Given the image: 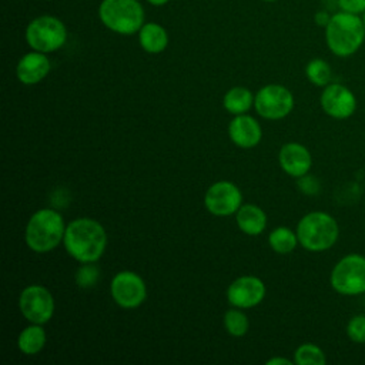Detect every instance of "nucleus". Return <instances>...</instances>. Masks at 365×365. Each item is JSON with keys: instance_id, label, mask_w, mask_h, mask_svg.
I'll list each match as a JSON object with an SVG mask.
<instances>
[{"instance_id": "nucleus-9", "label": "nucleus", "mask_w": 365, "mask_h": 365, "mask_svg": "<svg viewBox=\"0 0 365 365\" xmlns=\"http://www.w3.org/2000/svg\"><path fill=\"white\" fill-rule=\"evenodd\" d=\"M20 312L31 324H46L54 312V299L48 289L41 285L26 287L19 298Z\"/></svg>"}, {"instance_id": "nucleus-4", "label": "nucleus", "mask_w": 365, "mask_h": 365, "mask_svg": "<svg viewBox=\"0 0 365 365\" xmlns=\"http://www.w3.org/2000/svg\"><path fill=\"white\" fill-rule=\"evenodd\" d=\"M339 227L336 220L324 211H312L304 215L297 227L299 244L312 252L329 250L338 240Z\"/></svg>"}, {"instance_id": "nucleus-22", "label": "nucleus", "mask_w": 365, "mask_h": 365, "mask_svg": "<svg viewBox=\"0 0 365 365\" xmlns=\"http://www.w3.org/2000/svg\"><path fill=\"white\" fill-rule=\"evenodd\" d=\"M305 74L308 80L318 87L328 86L332 78L331 66L322 58H312L305 67Z\"/></svg>"}, {"instance_id": "nucleus-13", "label": "nucleus", "mask_w": 365, "mask_h": 365, "mask_svg": "<svg viewBox=\"0 0 365 365\" xmlns=\"http://www.w3.org/2000/svg\"><path fill=\"white\" fill-rule=\"evenodd\" d=\"M265 297V285L258 277L245 275L237 278L227 289L228 302L237 308L258 305Z\"/></svg>"}, {"instance_id": "nucleus-18", "label": "nucleus", "mask_w": 365, "mask_h": 365, "mask_svg": "<svg viewBox=\"0 0 365 365\" xmlns=\"http://www.w3.org/2000/svg\"><path fill=\"white\" fill-rule=\"evenodd\" d=\"M235 220H237L240 230L248 235L261 234L267 225L265 212L254 204L241 205L237 211Z\"/></svg>"}, {"instance_id": "nucleus-1", "label": "nucleus", "mask_w": 365, "mask_h": 365, "mask_svg": "<svg viewBox=\"0 0 365 365\" xmlns=\"http://www.w3.org/2000/svg\"><path fill=\"white\" fill-rule=\"evenodd\" d=\"M64 247L78 262H96L106 250L107 235L103 225L91 218H77L66 227Z\"/></svg>"}, {"instance_id": "nucleus-25", "label": "nucleus", "mask_w": 365, "mask_h": 365, "mask_svg": "<svg viewBox=\"0 0 365 365\" xmlns=\"http://www.w3.org/2000/svg\"><path fill=\"white\" fill-rule=\"evenodd\" d=\"M346 335L355 344H365V314H358L348 321Z\"/></svg>"}, {"instance_id": "nucleus-8", "label": "nucleus", "mask_w": 365, "mask_h": 365, "mask_svg": "<svg viewBox=\"0 0 365 365\" xmlns=\"http://www.w3.org/2000/svg\"><path fill=\"white\" fill-rule=\"evenodd\" d=\"M254 106L261 117L279 120L287 117L294 108V96L284 86L268 84L257 93Z\"/></svg>"}, {"instance_id": "nucleus-28", "label": "nucleus", "mask_w": 365, "mask_h": 365, "mask_svg": "<svg viewBox=\"0 0 365 365\" xmlns=\"http://www.w3.org/2000/svg\"><path fill=\"white\" fill-rule=\"evenodd\" d=\"M298 187L305 192V194H315L318 190H319V185H318V181L314 178V177H309V175H302L299 177V181H298Z\"/></svg>"}, {"instance_id": "nucleus-15", "label": "nucleus", "mask_w": 365, "mask_h": 365, "mask_svg": "<svg viewBox=\"0 0 365 365\" xmlns=\"http://www.w3.org/2000/svg\"><path fill=\"white\" fill-rule=\"evenodd\" d=\"M50 71V60L46 57V53L30 51L24 54L16 67L17 78L23 84H37L40 83Z\"/></svg>"}, {"instance_id": "nucleus-20", "label": "nucleus", "mask_w": 365, "mask_h": 365, "mask_svg": "<svg viewBox=\"0 0 365 365\" xmlns=\"http://www.w3.org/2000/svg\"><path fill=\"white\" fill-rule=\"evenodd\" d=\"M222 104L227 111L238 115L244 114L251 108V106L254 104V97L248 88L234 87L225 93Z\"/></svg>"}, {"instance_id": "nucleus-19", "label": "nucleus", "mask_w": 365, "mask_h": 365, "mask_svg": "<svg viewBox=\"0 0 365 365\" xmlns=\"http://www.w3.org/2000/svg\"><path fill=\"white\" fill-rule=\"evenodd\" d=\"M46 345V332L40 324H33L24 328L17 339L19 349L26 355L38 354Z\"/></svg>"}, {"instance_id": "nucleus-14", "label": "nucleus", "mask_w": 365, "mask_h": 365, "mask_svg": "<svg viewBox=\"0 0 365 365\" xmlns=\"http://www.w3.org/2000/svg\"><path fill=\"white\" fill-rule=\"evenodd\" d=\"M279 165L291 177L308 174L312 165V157L308 148L299 143H288L279 150Z\"/></svg>"}, {"instance_id": "nucleus-7", "label": "nucleus", "mask_w": 365, "mask_h": 365, "mask_svg": "<svg viewBox=\"0 0 365 365\" xmlns=\"http://www.w3.org/2000/svg\"><path fill=\"white\" fill-rule=\"evenodd\" d=\"M329 282L334 291L341 295L365 294V257L355 252L342 257L334 265Z\"/></svg>"}, {"instance_id": "nucleus-31", "label": "nucleus", "mask_w": 365, "mask_h": 365, "mask_svg": "<svg viewBox=\"0 0 365 365\" xmlns=\"http://www.w3.org/2000/svg\"><path fill=\"white\" fill-rule=\"evenodd\" d=\"M150 4L153 6H164L165 3H168L170 0H147Z\"/></svg>"}, {"instance_id": "nucleus-23", "label": "nucleus", "mask_w": 365, "mask_h": 365, "mask_svg": "<svg viewBox=\"0 0 365 365\" xmlns=\"http://www.w3.org/2000/svg\"><path fill=\"white\" fill-rule=\"evenodd\" d=\"M325 361L324 351L314 344H302L294 354V362L298 365H324Z\"/></svg>"}, {"instance_id": "nucleus-16", "label": "nucleus", "mask_w": 365, "mask_h": 365, "mask_svg": "<svg viewBox=\"0 0 365 365\" xmlns=\"http://www.w3.org/2000/svg\"><path fill=\"white\" fill-rule=\"evenodd\" d=\"M228 134L232 143L238 147L251 148L259 143L262 131L255 118L238 114L231 120L228 125Z\"/></svg>"}, {"instance_id": "nucleus-10", "label": "nucleus", "mask_w": 365, "mask_h": 365, "mask_svg": "<svg viewBox=\"0 0 365 365\" xmlns=\"http://www.w3.org/2000/svg\"><path fill=\"white\" fill-rule=\"evenodd\" d=\"M110 291L115 304L125 309L137 308L147 297L144 281L133 271H121L115 274L111 281Z\"/></svg>"}, {"instance_id": "nucleus-32", "label": "nucleus", "mask_w": 365, "mask_h": 365, "mask_svg": "<svg viewBox=\"0 0 365 365\" xmlns=\"http://www.w3.org/2000/svg\"><path fill=\"white\" fill-rule=\"evenodd\" d=\"M361 17H362V21H364V26H365V11H364V14Z\"/></svg>"}, {"instance_id": "nucleus-24", "label": "nucleus", "mask_w": 365, "mask_h": 365, "mask_svg": "<svg viewBox=\"0 0 365 365\" xmlns=\"http://www.w3.org/2000/svg\"><path fill=\"white\" fill-rule=\"evenodd\" d=\"M224 325L228 334L234 336H242L247 334L250 322L247 315L240 309H228L224 315Z\"/></svg>"}, {"instance_id": "nucleus-5", "label": "nucleus", "mask_w": 365, "mask_h": 365, "mask_svg": "<svg viewBox=\"0 0 365 365\" xmlns=\"http://www.w3.org/2000/svg\"><path fill=\"white\" fill-rule=\"evenodd\" d=\"M98 17L108 30L130 36L144 24V9L138 0H103Z\"/></svg>"}, {"instance_id": "nucleus-12", "label": "nucleus", "mask_w": 365, "mask_h": 365, "mask_svg": "<svg viewBox=\"0 0 365 365\" xmlns=\"http://www.w3.org/2000/svg\"><path fill=\"white\" fill-rule=\"evenodd\" d=\"M242 195L240 188L230 181H218L205 192V208L214 215H231L241 207Z\"/></svg>"}, {"instance_id": "nucleus-2", "label": "nucleus", "mask_w": 365, "mask_h": 365, "mask_svg": "<svg viewBox=\"0 0 365 365\" xmlns=\"http://www.w3.org/2000/svg\"><path fill=\"white\" fill-rule=\"evenodd\" d=\"M325 41L332 54L349 57L365 41V26L361 16L338 11L331 16L325 27Z\"/></svg>"}, {"instance_id": "nucleus-17", "label": "nucleus", "mask_w": 365, "mask_h": 365, "mask_svg": "<svg viewBox=\"0 0 365 365\" xmlns=\"http://www.w3.org/2000/svg\"><path fill=\"white\" fill-rule=\"evenodd\" d=\"M138 41L144 51L157 54L165 50L168 44V34L161 24L150 21L144 23L138 30Z\"/></svg>"}, {"instance_id": "nucleus-6", "label": "nucleus", "mask_w": 365, "mask_h": 365, "mask_svg": "<svg viewBox=\"0 0 365 365\" xmlns=\"http://www.w3.org/2000/svg\"><path fill=\"white\" fill-rule=\"evenodd\" d=\"M67 40V29L64 23L54 16H38L26 27L27 44L41 53H53L64 46Z\"/></svg>"}, {"instance_id": "nucleus-21", "label": "nucleus", "mask_w": 365, "mask_h": 365, "mask_svg": "<svg viewBox=\"0 0 365 365\" xmlns=\"http://www.w3.org/2000/svg\"><path fill=\"white\" fill-rule=\"evenodd\" d=\"M268 242L271 248L278 254H289L295 250L298 241L297 232L287 227H277L274 231H271L268 237Z\"/></svg>"}, {"instance_id": "nucleus-30", "label": "nucleus", "mask_w": 365, "mask_h": 365, "mask_svg": "<svg viewBox=\"0 0 365 365\" xmlns=\"http://www.w3.org/2000/svg\"><path fill=\"white\" fill-rule=\"evenodd\" d=\"M278 364H282V365H292V361L285 359V358H272V359H268V361H267V365H278Z\"/></svg>"}, {"instance_id": "nucleus-11", "label": "nucleus", "mask_w": 365, "mask_h": 365, "mask_svg": "<svg viewBox=\"0 0 365 365\" xmlns=\"http://www.w3.org/2000/svg\"><path fill=\"white\" fill-rule=\"evenodd\" d=\"M319 103L325 114L336 120L349 118L356 110L355 94L344 84L329 83L324 87Z\"/></svg>"}, {"instance_id": "nucleus-26", "label": "nucleus", "mask_w": 365, "mask_h": 365, "mask_svg": "<svg viewBox=\"0 0 365 365\" xmlns=\"http://www.w3.org/2000/svg\"><path fill=\"white\" fill-rule=\"evenodd\" d=\"M98 279V269L93 262L84 264L81 268H78L76 274V282L81 288H88L93 287Z\"/></svg>"}, {"instance_id": "nucleus-33", "label": "nucleus", "mask_w": 365, "mask_h": 365, "mask_svg": "<svg viewBox=\"0 0 365 365\" xmlns=\"http://www.w3.org/2000/svg\"><path fill=\"white\" fill-rule=\"evenodd\" d=\"M264 1H275V0H264Z\"/></svg>"}, {"instance_id": "nucleus-29", "label": "nucleus", "mask_w": 365, "mask_h": 365, "mask_svg": "<svg viewBox=\"0 0 365 365\" xmlns=\"http://www.w3.org/2000/svg\"><path fill=\"white\" fill-rule=\"evenodd\" d=\"M315 23L318 24V26H321V27H327V24L329 23V19H331V16L327 13V11H318L317 14H315Z\"/></svg>"}, {"instance_id": "nucleus-3", "label": "nucleus", "mask_w": 365, "mask_h": 365, "mask_svg": "<svg viewBox=\"0 0 365 365\" xmlns=\"http://www.w3.org/2000/svg\"><path fill=\"white\" fill-rule=\"evenodd\" d=\"M66 225L63 217L50 208L34 212L26 227V244L34 252L43 254L56 248L64 238Z\"/></svg>"}, {"instance_id": "nucleus-27", "label": "nucleus", "mask_w": 365, "mask_h": 365, "mask_svg": "<svg viewBox=\"0 0 365 365\" xmlns=\"http://www.w3.org/2000/svg\"><path fill=\"white\" fill-rule=\"evenodd\" d=\"M341 11L362 16L365 11V0H336Z\"/></svg>"}]
</instances>
